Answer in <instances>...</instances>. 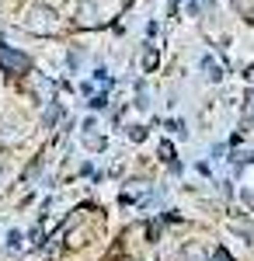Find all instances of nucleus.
Returning a JSON list of instances; mask_svg holds the SVG:
<instances>
[{
  "mask_svg": "<svg viewBox=\"0 0 254 261\" xmlns=\"http://www.w3.org/2000/svg\"><path fill=\"white\" fill-rule=\"evenodd\" d=\"M21 28L32 32V35H59L63 21H59V14L53 11V7H45V4H32V7L24 11Z\"/></svg>",
  "mask_w": 254,
  "mask_h": 261,
  "instance_id": "f257e3e1",
  "label": "nucleus"
},
{
  "mask_svg": "<svg viewBox=\"0 0 254 261\" xmlns=\"http://www.w3.org/2000/svg\"><path fill=\"white\" fill-rule=\"evenodd\" d=\"M0 66L7 70V73H28L32 70V60L24 56V53H18V49H0Z\"/></svg>",
  "mask_w": 254,
  "mask_h": 261,
  "instance_id": "f03ea898",
  "label": "nucleus"
},
{
  "mask_svg": "<svg viewBox=\"0 0 254 261\" xmlns=\"http://www.w3.org/2000/svg\"><path fill=\"white\" fill-rule=\"evenodd\" d=\"M181 258H185V261H206V247H202L198 241H188V244H185V251H181Z\"/></svg>",
  "mask_w": 254,
  "mask_h": 261,
  "instance_id": "7ed1b4c3",
  "label": "nucleus"
},
{
  "mask_svg": "<svg viewBox=\"0 0 254 261\" xmlns=\"http://www.w3.org/2000/svg\"><path fill=\"white\" fill-rule=\"evenodd\" d=\"M143 66H146V70H154V66H157V53H154V49H146V56H143Z\"/></svg>",
  "mask_w": 254,
  "mask_h": 261,
  "instance_id": "20e7f679",
  "label": "nucleus"
},
{
  "mask_svg": "<svg viewBox=\"0 0 254 261\" xmlns=\"http://www.w3.org/2000/svg\"><path fill=\"white\" fill-rule=\"evenodd\" d=\"M209 261H234V254H226V251L219 247V251H216V254H213V258H209Z\"/></svg>",
  "mask_w": 254,
  "mask_h": 261,
  "instance_id": "39448f33",
  "label": "nucleus"
},
{
  "mask_svg": "<svg viewBox=\"0 0 254 261\" xmlns=\"http://www.w3.org/2000/svg\"><path fill=\"white\" fill-rule=\"evenodd\" d=\"M247 81H251V84H254V66H251V70H247Z\"/></svg>",
  "mask_w": 254,
  "mask_h": 261,
  "instance_id": "423d86ee",
  "label": "nucleus"
},
{
  "mask_svg": "<svg viewBox=\"0 0 254 261\" xmlns=\"http://www.w3.org/2000/svg\"><path fill=\"white\" fill-rule=\"evenodd\" d=\"M4 164H7V157H4V153H0V171H4Z\"/></svg>",
  "mask_w": 254,
  "mask_h": 261,
  "instance_id": "0eeeda50",
  "label": "nucleus"
},
{
  "mask_svg": "<svg viewBox=\"0 0 254 261\" xmlns=\"http://www.w3.org/2000/svg\"><path fill=\"white\" fill-rule=\"evenodd\" d=\"M251 21H254V14H251Z\"/></svg>",
  "mask_w": 254,
  "mask_h": 261,
  "instance_id": "6e6552de",
  "label": "nucleus"
},
{
  "mask_svg": "<svg viewBox=\"0 0 254 261\" xmlns=\"http://www.w3.org/2000/svg\"><path fill=\"white\" fill-rule=\"evenodd\" d=\"M0 4H4V0H0Z\"/></svg>",
  "mask_w": 254,
  "mask_h": 261,
  "instance_id": "1a4fd4ad",
  "label": "nucleus"
}]
</instances>
